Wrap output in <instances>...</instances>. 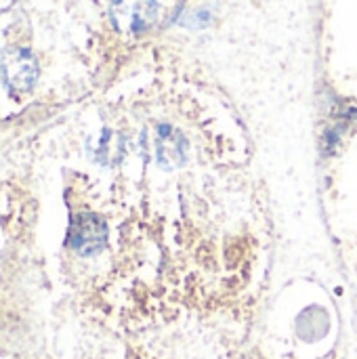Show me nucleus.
Listing matches in <instances>:
<instances>
[{"label":"nucleus","mask_w":357,"mask_h":359,"mask_svg":"<svg viewBox=\"0 0 357 359\" xmlns=\"http://www.w3.org/2000/svg\"><path fill=\"white\" fill-rule=\"evenodd\" d=\"M160 6L156 0H114L112 21L124 36H139L154 27Z\"/></svg>","instance_id":"obj_1"},{"label":"nucleus","mask_w":357,"mask_h":359,"mask_svg":"<svg viewBox=\"0 0 357 359\" xmlns=\"http://www.w3.org/2000/svg\"><path fill=\"white\" fill-rule=\"evenodd\" d=\"M0 78L15 93H27L38 80V63L27 48H6L0 53Z\"/></svg>","instance_id":"obj_2"},{"label":"nucleus","mask_w":357,"mask_h":359,"mask_svg":"<svg viewBox=\"0 0 357 359\" xmlns=\"http://www.w3.org/2000/svg\"><path fill=\"white\" fill-rule=\"evenodd\" d=\"M105 240H107V227L103 219H99L97 215L90 212L78 215L69 225L67 246L82 257L97 255L105 246Z\"/></svg>","instance_id":"obj_3"},{"label":"nucleus","mask_w":357,"mask_h":359,"mask_svg":"<svg viewBox=\"0 0 357 359\" xmlns=\"http://www.w3.org/2000/svg\"><path fill=\"white\" fill-rule=\"evenodd\" d=\"M156 151H158V162L164 168H175V166L185 164L187 141L173 126L160 124L158 126V137H156Z\"/></svg>","instance_id":"obj_4"}]
</instances>
